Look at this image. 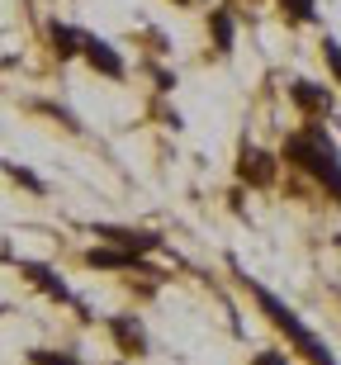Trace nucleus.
Listing matches in <instances>:
<instances>
[{
  "instance_id": "nucleus-1",
  "label": "nucleus",
  "mask_w": 341,
  "mask_h": 365,
  "mask_svg": "<svg viewBox=\"0 0 341 365\" xmlns=\"http://www.w3.org/2000/svg\"><path fill=\"white\" fill-rule=\"evenodd\" d=\"M280 162H289L294 171H303L308 180L322 185L332 204H341V148L332 143V133L318 119H308L303 128L285 133V148H280Z\"/></svg>"
},
{
  "instance_id": "nucleus-2",
  "label": "nucleus",
  "mask_w": 341,
  "mask_h": 365,
  "mask_svg": "<svg viewBox=\"0 0 341 365\" xmlns=\"http://www.w3.org/2000/svg\"><path fill=\"white\" fill-rule=\"evenodd\" d=\"M232 271H237V280L246 284V294H251V299L261 304V313L271 318V327H275V332H285V337H289V346H294V351H299L303 361H308V365H337L332 346H327L322 337H318L313 327L303 323V318H299L294 309H289V304H285L280 294H275V289H266V284H261L256 275H246L242 266H237V261H232Z\"/></svg>"
},
{
  "instance_id": "nucleus-3",
  "label": "nucleus",
  "mask_w": 341,
  "mask_h": 365,
  "mask_svg": "<svg viewBox=\"0 0 341 365\" xmlns=\"http://www.w3.org/2000/svg\"><path fill=\"white\" fill-rule=\"evenodd\" d=\"M275 176H280V166H275V157L266 148H242L237 152V180L251 190H266L275 185Z\"/></svg>"
},
{
  "instance_id": "nucleus-4",
  "label": "nucleus",
  "mask_w": 341,
  "mask_h": 365,
  "mask_svg": "<svg viewBox=\"0 0 341 365\" xmlns=\"http://www.w3.org/2000/svg\"><path fill=\"white\" fill-rule=\"evenodd\" d=\"M81 57L100 71V76H105V81H123V76H128V62L119 57V48H114L110 38H100V34H85Z\"/></svg>"
},
{
  "instance_id": "nucleus-5",
  "label": "nucleus",
  "mask_w": 341,
  "mask_h": 365,
  "mask_svg": "<svg viewBox=\"0 0 341 365\" xmlns=\"http://www.w3.org/2000/svg\"><path fill=\"white\" fill-rule=\"evenodd\" d=\"M105 327H110V337L119 341L123 356H147V327H142V318H133V313H114Z\"/></svg>"
},
{
  "instance_id": "nucleus-6",
  "label": "nucleus",
  "mask_w": 341,
  "mask_h": 365,
  "mask_svg": "<svg viewBox=\"0 0 341 365\" xmlns=\"http://www.w3.org/2000/svg\"><path fill=\"white\" fill-rule=\"evenodd\" d=\"M95 237H105V242H119L128 247V252H157L162 247V232H147V228H119V223H95Z\"/></svg>"
},
{
  "instance_id": "nucleus-7",
  "label": "nucleus",
  "mask_w": 341,
  "mask_h": 365,
  "mask_svg": "<svg viewBox=\"0 0 341 365\" xmlns=\"http://www.w3.org/2000/svg\"><path fill=\"white\" fill-rule=\"evenodd\" d=\"M289 100H294V105L303 109V114H308V119H322V114H332V109H337V100H332V91L327 86H318V81H294L289 86Z\"/></svg>"
},
{
  "instance_id": "nucleus-8",
  "label": "nucleus",
  "mask_w": 341,
  "mask_h": 365,
  "mask_svg": "<svg viewBox=\"0 0 341 365\" xmlns=\"http://www.w3.org/2000/svg\"><path fill=\"white\" fill-rule=\"evenodd\" d=\"M19 271H24V280H33L48 299H57V304H76V294L67 289V280L53 271V266H43V261H19Z\"/></svg>"
},
{
  "instance_id": "nucleus-9",
  "label": "nucleus",
  "mask_w": 341,
  "mask_h": 365,
  "mask_svg": "<svg viewBox=\"0 0 341 365\" xmlns=\"http://www.w3.org/2000/svg\"><path fill=\"white\" fill-rule=\"evenodd\" d=\"M85 266H95V271H137L142 266V252H128V247H90L85 252Z\"/></svg>"
},
{
  "instance_id": "nucleus-10",
  "label": "nucleus",
  "mask_w": 341,
  "mask_h": 365,
  "mask_svg": "<svg viewBox=\"0 0 341 365\" xmlns=\"http://www.w3.org/2000/svg\"><path fill=\"white\" fill-rule=\"evenodd\" d=\"M48 48H53V57H62V62L81 57V48H85V29L53 19V24H48Z\"/></svg>"
},
{
  "instance_id": "nucleus-11",
  "label": "nucleus",
  "mask_w": 341,
  "mask_h": 365,
  "mask_svg": "<svg viewBox=\"0 0 341 365\" xmlns=\"http://www.w3.org/2000/svg\"><path fill=\"white\" fill-rule=\"evenodd\" d=\"M209 38H214L219 57H232V48H237V19H232L228 5H219V10L209 14Z\"/></svg>"
},
{
  "instance_id": "nucleus-12",
  "label": "nucleus",
  "mask_w": 341,
  "mask_h": 365,
  "mask_svg": "<svg viewBox=\"0 0 341 365\" xmlns=\"http://www.w3.org/2000/svg\"><path fill=\"white\" fill-rule=\"evenodd\" d=\"M289 24H318V0H275Z\"/></svg>"
},
{
  "instance_id": "nucleus-13",
  "label": "nucleus",
  "mask_w": 341,
  "mask_h": 365,
  "mask_svg": "<svg viewBox=\"0 0 341 365\" xmlns=\"http://www.w3.org/2000/svg\"><path fill=\"white\" fill-rule=\"evenodd\" d=\"M28 365H85L76 351H53V346H33L28 351Z\"/></svg>"
},
{
  "instance_id": "nucleus-14",
  "label": "nucleus",
  "mask_w": 341,
  "mask_h": 365,
  "mask_svg": "<svg viewBox=\"0 0 341 365\" xmlns=\"http://www.w3.org/2000/svg\"><path fill=\"white\" fill-rule=\"evenodd\" d=\"M322 62H327V71L337 76V86H341V43L332 38V34L322 38Z\"/></svg>"
},
{
  "instance_id": "nucleus-15",
  "label": "nucleus",
  "mask_w": 341,
  "mask_h": 365,
  "mask_svg": "<svg viewBox=\"0 0 341 365\" xmlns=\"http://www.w3.org/2000/svg\"><path fill=\"white\" fill-rule=\"evenodd\" d=\"M5 171H10V176L19 180V185H28V190H33V195H43V190H48V185H43L38 176H33V171H24V166H10V162H5Z\"/></svg>"
},
{
  "instance_id": "nucleus-16",
  "label": "nucleus",
  "mask_w": 341,
  "mask_h": 365,
  "mask_svg": "<svg viewBox=\"0 0 341 365\" xmlns=\"http://www.w3.org/2000/svg\"><path fill=\"white\" fill-rule=\"evenodd\" d=\"M251 365H289V356H280V351H261V356H251Z\"/></svg>"
},
{
  "instance_id": "nucleus-17",
  "label": "nucleus",
  "mask_w": 341,
  "mask_h": 365,
  "mask_svg": "<svg viewBox=\"0 0 341 365\" xmlns=\"http://www.w3.org/2000/svg\"><path fill=\"white\" fill-rule=\"evenodd\" d=\"M176 5H190V0H176Z\"/></svg>"
},
{
  "instance_id": "nucleus-18",
  "label": "nucleus",
  "mask_w": 341,
  "mask_h": 365,
  "mask_svg": "<svg viewBox=\"0 0 341 365\" xmlns=\"http://www.w3.org/2000/svg\"><path fill=\"white\" fill-rule=\"evenodd\" d=\"M0 313H5V309H0Z\"/></svg>"
},
{
  "instance_id": "nucleus-19",
  "label": "nucleus",
  "mask_w": 341,
  "mask_h": 365,
  "mask_svg": "<svg viewBox=\"0 0 341 365\" xmlns=\"http://www.w3.org/2000/svg\"><path fill=\"white\" fill-rule=\"evenodd\" d=\"M119 365H123V361H119Z\"/></svg>"
}]
</instances>
